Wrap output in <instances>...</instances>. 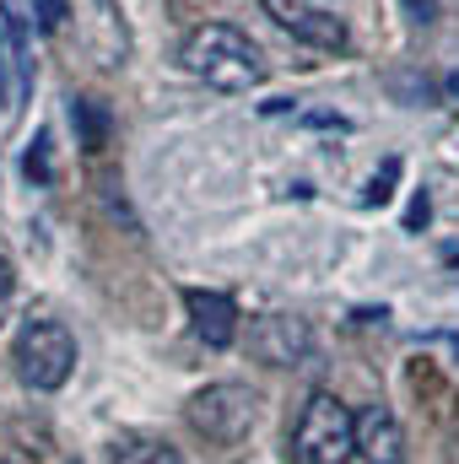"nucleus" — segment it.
I'll return each instance as SVG.
<instances>
[{"mask_svg": "<svg viewBox=\"0 0 459 464\" xmlns=\"http://www.w3.org/2000/svg\"><path fill=\"white\" fill-rule=\"evenodd\" d=\"M179 60H184V71L195 76V82H206V87H217V92H254L259 82H265V54H259V44L249 38V33H238L228 22H200L190 38H184V49H179Z\"/></svg>", "mask_w": 459, "mask_h": 464, "instance_id": "f257e3e1", "label": "nucleus"}, {"mask_svg": "<svg viewBox=\"0 0 459 464\" xmlns=\"http://www.w3.org/2000/svg\"><path fill=\"white\" fill-rule=\"evenodd\" d=\"M356 454V416L330 389H314L298 427H292V459L298 464H346Z\"/></svg>", "mask_w": 459, "mask_h": 464, "instance_id": "f03ea898", "label": "nucleus"}, {"mask_svg": "<svg viewBox=\"0 0 459 464\" xmlns=\"http://www.w3.org/2000/svg\"><path fill=\"white\" fill-rule=\"evenodd\" d=\"M76 372V335L60 319H27L16 330V378L38 394H54Z\"/></svg>", "mask_w": 459, "mask_h": 464, "instance_id": "7ed1b4c3", "label": "nucleus"}, {"mask_svg": "<svg viewBox=\"0 0 459 464\" xmlns=\"http://www.w3.org/2000/svg\"><path fill=\"white\" fill-rule=\"evenodd\" d=\"M184 416H190V427H195L200 438H211V443H238V438H249L254 421H259V394H254L249 383H206V389L184 405Z\"/></svg>", "mask_w": 459, "mask_h": 464, "instance_id": "20e7f679", "label": "nucleus"}, {"mask_svg": "<svg viewBox=\"0 0 459 464\" xmlns=\"http://www.w3.org/2000/svg\"><path fill=\"white\" fill-rule=\"evenodd\" d=\"M249 351L259 362H270V367H298L314 351V330L298 314H265V319L249 324Z\"/></svg>", "mask_w": 459, "mask_h": 464, "instance_id": "39448f33", "label": "nucleus"}, {"mask_svg": "<svg viewBox=\"0 0 459 464\" xmlns=\"http://www.w3.org/2000/svg\"><path fill=\"white\" fill-rule=\"evenodd\" d=\"M259 5H265L270 22L287 27L292 38H303V44H314V49H346V22L341 16H330V11H319V5H298V0H259Z\"/></svg>", "mask_w": 459, "mask_h": 464, "instance_id": "423d86ee", "label": "nucleus"}, {"mask_svg": "<svg viewBox=\"0 0 459 464\" xmlns=\"http://www.w3.org/2000/svg\"><path fill=\"white\" fill-rule=\"evenodd\" d=\"M356 459L362 464H405V432L389 405L356 411Z\"/></svg>", "mask_w": 459, "mask_h": 464, "instance_id": "0eeeda50", "label": "nucleus"}, {"mask_svg": "<svg viewBox=\"0 0 459 464\" xmlns=\"http://www.w3.org/2000/svg\"><path fill=\"white\" fill-rule=\"evenodd\" d=\"M184 308H190L195 335L211 351H228L232 341H238V308H232L228 292H200V286H190V292H184Z\"/></svg>", "mask_w": 459, "mask_h": 464, "instance_id": "6e6552de", "label": "nucleus"}, {"mask_svg": "<svg viewBox=\"0 0 459 464\" xmlns=\"http://www.w3.org/2000/svg\"><path fill=\"white\" fill-rule=\"evenodd\" d=\"M109 464H179V449L168 443V438H146V432H135V438H119Z\"/></svg>", "mask_w": 459, "mask_h": 464, "instance_id": "1a4fd4ad", "label": "nucleus"}, {"mask_svg": "<svg viewBox=\"0 0 459 464\" xmlns=\"http://www.w3.org/2000/svg\"><path fill=\"white\" fill-rule=\"evenodd\" d=\"M71 119L82 124V146L87 151H103L109 146V114L98 98H71Z\"/></svg>", "mask_w": 459, "mask_h": 464, "instance_id": "9d476101", "label": "nucleus"}, {"mask_svg": "<svg viewBox=\"0 0 459 464\" xmlns=\"http://www.w3.org/2000/svg\"><path fill=\"white\" fill-rule=\"evenodd\" d=\"M395 179H400V157H384V168L367 179V195H362V206H389V200H395Z\"/></svg>", "mask_w": 459, "mask_h": 464, "instance_id": "9b49d317", "label": "nucleus"}, {"mask_svg": "<svg viewBox=\"0 0 459 464\" xmlns=\"http://www.w3.org/2000/svg\"><path fill=\"white\" fill-rule=\"evenodd\" d=\"M22 168H27V179H33V184H49V179H54V162H49V130H38V135H33V146H27V157H22Z\"/></svg>", "mask_w": 459, "mask_h": 464, "instance_id": "f8f14e48", "label": "nucleus"}, {"mask_svg": "<svg viewBox=\"0 0 459 464\" xmlns=\"http://www.w3.org/2000/svg\"><path fill=\"white\" fill-rule=\"evenodd\" d=\"M27 5H33V16H38L44 33H60L65 16H71V0H27Z\"/></svg>", "mask_w": 459, "mask_h": 464, "instance_id": "ddd939ff", "label": "nucleus"}, {"mask_svg": "<svg viewBox=\"0 0 459 464\" xmlns=\"http://www.w3.org/2000/svg\"><path fill=\"white\" fill-rule=\"evenodd\" d=\"M16 54V44H11V33L0 27V109H11V87H5V65H16V76H22V87H27V76L33 71H22V60H11Z\"/></svg>", "mask_w": 459, "mask_h": 464, "instance_id": "4468645a", "label": "nucleus"}, {"mask_svg": "<svg viewBox=\"0 0 459 464\" xmlns=\"http://www.w3.org/2000/svg\"><path fill=\"white\" fill-rule=\"evenodd\" d=\"M11 297H16V270H11V259L0 254V324H5V314H11Z\"/></svg>", "mask_w": 459, "mask_h": 464, "instance_id": "2eb2a0df", "label": "nucleus"}, {"mask_svg": "<svg viewBox=\"0 0 459 464\" xmlns=\"http://www.w3.org/2000/svg\"><path fill=\"white\" fill-rule=\"evenodd\" d=\"M400 5H405V16H411V22H422V27L438 16V0H400Z\"/></svg>", "mask_w": 459, "mask_h": 464, "instance_id": "dca6fc26", "label": "nucleus"}, {"mask_svg": "<svg viewBox=\"0 0 459 464\" xmlns=\"http://www.w3.org/2000/svg\"><path fill=\"white\" fill-rule=\"evenodd\" d=\"M422 222H427V195H422V200L411 206V217H405V227H422Z\"/></svg>", "mask_w": 459, "mask_h": 464, "instance_id": "f3484780", "label": "nucleus"}, {"mask_svg": "<svg viewBox=\"0 0 459 464\" xmlns=\"http://www.w3.org/2000/svg\"><path fill=\"white\" fill-rule=\"evenodd\" d=\"M0 464H5V459H0Z\"/></svg>", "mask_w": 459, "mask_h": 464, "instance_id": "a211bd4d", "label": "nucleus"}]
</instances>
